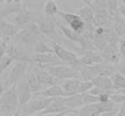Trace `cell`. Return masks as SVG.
<instances>
[{"instance_id": "1", "label": "cell", "mask_w": 125, "mask_h": 116, "mask_svg": "<svg viewBox=\"0 0 125 116\" xmlns=\"http://www.w3.org/2000/svg\"><path fill=\"white\" fill-rule=\"evenodd\" d=\"M42 35L35 22H31L25 27L20 29L13 38V42L24 47L29 52L32 51L34 46L39 41L42 40Z\"/></svg>"}, {"instance_id": "2", "label": "cell", "mask_w": 125, "mask_h": 116, "mask_svg": "<svg viewBox=\"0 0 125 116\" xmlns=\"http://www.w3.org/2000/svg\"><path fill=\"white\" fill-rule=\"evenodd\" d=\"M19 106L16 86H12L2 93L0 97V113L1 116H9L16 112Z\"/></svg>"}, {"instance_id": "3", "label": "cell", "mask_w": 125, "mask_h": 116, "mask_svg": "<svg viewBox=\"0 0 125 116\" xmlns=\"http://www.w3.org/2000/svg\"><path fill=\"white\" fill-rule=\"evenodd\" d=\"M34 22L38 25L40 32L44 37L49 38L52 39V41L59 39L56 21L53 17L46 16L45 14H40L37 16Z\"/></svg>"}, {"instance_id": "4", "label": "cell", "mask_w": 125, "mask_h": 116, "mask_svg": "<svg viewBox=\"0 0 125 116\" xmlns=\"http://www.w3.org/2000/svg\"><path fill=\"white\" fill-rule=\"evenodd\" d=\"M39 68L44 69L50 73L55 79L60 80H67L71 79H79L78 72L70 66L65 65L60 66H39Z\"/></svg>"}, {"instance_id": "5", "label": "cell", "mask_w": 125, "mask_h": 116, "mask_svg": "<svg viewBox=\"0 0 125 116\" xmlns=\"http://www.w3.org/2000/svg\"><path fill=\"white\" fill-rule=\"evenodd\" d=\"M52 101V98L34 96L33 99H31L26 104L22 106V113L27 115L39 114L42 112Z\"/></svg>"}, {"instance_id": "6", "label": "cell", "mask_w": 125, "mask_h": 116, "mask_svg": "<svg viewBox=\"0 0 125 116\" xmlns=\"http://www.w3.org/2000/svg\"><path fill=\"white\" fill-rule=\"evenodd\" d=\"M52 49L53 53L63 64H67L75 66L78 62V56L73 52L62 46L58 42L52 41Z\"/></svg>"}, {"instance_id": "7", "label": "cell", "mask_w": 125, "mask_h": 116, "mask_svg": "<svg viewBox=\"0 0 125 116\" xmlns=\"http://www.w3.org/2000/svg\"><path fill=\"white\" fill-rule=\"evenodd\" d=\"M6 55L10 57L13 61L15 60L16 62L22 61V62L31 63V58H30L31 54H29L28 51L11 40L7 45Z\"/></svg>"}, {"instance_id": "8", "label": "cell", "mask_w": 125, "mask_h": 116, "mask_svg": "<svg viewBox=\"0 0 125 116\" xmlns=\"http://www.w3.org/2000/svg\"><path fill=\"white\" fill-rule=\"evenodd\" d=\"M27 64L28 63L22 61H18L15 63L8 79L4 82V87H7V89L12 86H16L19 81L25 78V75L27 72Z\"/></svg>"}, {"instance_id": "9", "label": "cell", "mask_w": 125, "mask_h": 116, "mask_svg": "<svg viewBox=\"0 0 125 116\" xmlns=\"http://www.w3.org/2000/svg\"><path fill=\"white\" fill-rule=\"evenodd\" d=\"M100 55L105 63H109L113 66H116L120 61H124L122 59L117 44H108L101 52Z\"/></svg>"}, {"instance_id": "10", "label": "cell", "mask_w": 125, "mask_h": 116, "mask_svg": "<svg viewBox=\"0 0 125 116\" xmlns=\"http://www.w3.org/2000/svg\"><path fill=\"white\" fill-rule=\"evenodd\" d=\"M58 16L61 17V19L65 21V23H67L68 25L67 27L69 29H71L72 31H75V32L81 34L82 31L85 29V23L80 19L77 15L73 14L71 12H64V11L60 10Z\"/></svg>"}, {"instance_id": "11", "label": "cell", "mask_w": 125, "mask_h": 116, "mask_svg": "<svg viewBox=\"0 0 125 116\" xmlns=\"http://www.w3.org/2000/svg\"><path fill=\"white\" fill-rule=\"evenodd\" d=\"M31 62L36 63L38 66H60L65 65L57 58L54 53H32L31 54Z\"/></svg>"}, {"instance_id": "12", "label": "cell", "mask_w": 125, "mask_h": 116, "mask_svg": "<svg viewBox=\"0 0 125 116\" xmlns=\"http://www.w3.org/2000/svg\"><path fill=\"white\" fill-rule=\"evenodd\" d=\"M13 21L15 23L14 25L18 27V29L20 30L28 25L30 23L33 22L34 17L31 11L29 10V8L26 6V4H23L22 8L15 14Z\"/></svg>"}, {"instance_id": "13", "label": "cell", "mask_w": 125, "mask_h": 116, "mask_svg": "<svg viewBox=\"0 0 125 116\" xmlns=\"http://www.w3.org/2000/svg\"><path fill=\"white\" fill-rule=\"evenodd\" d=\"M104 61L102 60L100 53L96 52H88L85 53L81 54V57H78V62L77 65L72 68H75L80 66H93L95 65L103 63Z\"/></svg>"}, {"instance_id": "14", "label": "cell", "mask_w": 125, "mask_h": 116, "mask_svg": "<svg viewBox=\"0 0 125 116\" xmlns=\"http://www.w3.org/2000/svg\"><path fill=\"white\" fill-rule=\"evenodd\" d=\"M16 93H17L19 106H22L25 104H26L31 99V96H32V93L27 85V83L25 82V79H21L16 85Z\"/></svg>"}, {"instance_id": "15", "label": "cell", "mask_w": 125, "mask_h": 116, "mask_svg": "<svg viewBox=\"0 0 125 116\" xmlns=\"http://www.w3.org/2000/svg\"><path fill=\"white\" fill-rule=\"evenodd\" d=\"M33 96H40V97H46V98H58V97H68L73 94L67 93L61 88V86L58 85H52L51 87H47L46 89L41 90L40 92H38L32 94Z\"/></svg>"}, {"instance_id": "16", "label": "cell", "mask_w": 125, "mask_h": 116, "mask_svg": "<svg viewBox=\"0 0 125 116\" xmlns=\"http://www.w3.org/2000/svg\"><path fill=\"white\" fill-rule=\"evenodd\" d=\"M71 13L77 15L81 20L85 23L87 27H93L92 22L94 19V12L88 5L86 4L85 6L81 8H73L71 9Z\"/></svg>"}, {"instance_id": "17", "label": "cell", "mask_w": 125, "mask_h": 116, "mask_svg": "<svg viewBox=\"0 0 125 116\" xmlns=\"http://www.w3.org/2000/svg\"><path fill=\"white\" fill-rule=\"evenodd\" d=\"M64 105L68 112L76 114L77 110H79L80 108L84 106L81 94L76 93V94H73V95L68 96V97H65Z\"/></svg>"}, {"instance_id": "18", "label": "cell", "mask_w": 125, "mask_h": 116, "mask_svg": "<svg viewBox=\"0 0 125 116\" xmlns=\"http://www.w3.org/2000/svg\"><path fill=\"white\" fill-rule=\"evenodd\" d=\"M65 111H67V110L64 105V98L58 97V98H53L52 101L42 112H40V114H60V113L65 112Z\"/></svg>"}, {"instance_id": "19", "label": "cell", "mask_w": 125, "mask_h": 116, "mask_svg": "<svg viewBox=\"0 0 125 116\" xmlns=\"http://www.w3.org/2000/svg\"><path fill=\"white\" fill-rule=\"evenodd\" d=\"M33 73L42 87H49L52 85H55V79L44 69L39 68L38 70L35 69Z\"/></svg>"}, {"instance_id": "20", "label": "cell", "mask_w": 125, "mask_h": 116, "mask_svg": "<svg viewBox=\"0 0 125 116\" xmlns=\"http://www.w3.org/2000/svg\"><path fill=\"white\" fill-rule=\"evenodd\" d=\"M19 30L14 24H10L4 19H0V33L3 39H13Z\"/></svg>"}, {"instance_id": "21", "label": "cell", "mask_w": 125, "mask_h": 116, "mask_svg": "<svg viewBox=\"0 0 125 116\" xmlns=\"http://www.w3.org/2000/svg\"><path fill=\"white\" fill-rule=\"evenodd\" d=\"M93 86L95 87H98L100 89L104 90V91L110 92L111 94L112 93H119V92L115 91L113 88V84L111 81L110 78L108 77H104V76H96L93 80L91 81Z\"/></svg>"}, {"instance_id": "22", "label": "cell", "mask_w": 125, "mask_h": 116, "mask_svg": "<svg viewBox=\"0 0 125 116\" xmlns=\"http://www.w3.org/2000/svg\"><path fill=\"white\" fill-rule=\"evenodd\" d=\"M93 68H94L97 76H104V77L110 78L111 76H113L115 73H117L115 66L109 65L105 62L95 65V66H93Z\"/></svg>"}, {"instance_id": "23", "label": "cell", "mask_w": 125, "mask_h": 116, "mask_svg": "<svg viewBox=\"0 0 125 116\" xmlns=\"http://www.w3.org/2000/svg\"><path fill=\"white\" fill-rule=\"evenodd\" d=\"M22 5L23 4L21 1H13V0L6 1L5 5L0 11V19H3L8 15L16 14L22 8Z\"/></svg>"}, {"instance_id": "24", "label": "cell", "mask_w": 125, "mask_h": 116, "mask_svg": "<svg viewBox=\"0 0 125 116\" xmlns=\"http://www.w3.org/2000/svg\"><path fill=\"white\" fill-rule=\"evenodd\" d=\"M112 29L120 39L124 38L125 34V19L117 12L112 18Z\"/></svg>"}, {"instance_id": "25", "label": "cell", "mask_w": 125, "mask_h": 116, "mask_svg": "<svg viewBox=\"0 0 125 116\" xmlns=\"http://www.w3.org/2000/svg\"><path fill=\"white\" fill-rule=\"evenodd\" d=\"M24 79H25V82L27 83V85L29 87L30 90H31L32 94L41 91L42 86L39 83V81H38L37 78H36L35 74H34V73H33V71L26 72Z\"/></svg>"}, {"instance_id": "26", "label": "cell", "mask_w": 125, "mask_h": 116, "mask_svg": "<svg viewBox=\"0 0 125 116\" xmlns=\"http://www.w3.org/2000/svg\"><path fill=\"white\" fill-rule=\"evenodd\" d=\"M80 83H81V79H71L65 80L62 86H61V87L66 93H70V94H76V93H78Z\"/></svg>"}, {"instance_id": "27", "label": "cell", "mask_w": 125, "mask_h": 116, "mask_svg": "<svg viewBox=\"0 0 125 116\" xmlns=\"http://www.w3.org/2000/svg\"><path fill=\"white\" fill-rule=\"evenodd\" d=\"M110 79H111V81H112L114 90L119 92V93H124V88H125L124 75L116 73L113 75V76L110 77Z\"/></svg>"}, {"instance_id": "28", "label": "cell", "mask_w": 125, "mask_h": 116, "mask_svg": "<svg viewBox=\"0 0 125 116\" xmlns=\"http://www.w3.org/2000/svg\"><path fill=\"white\" fill-rule=\"evenodd\" d=\"M59 28H60L61 32L66 36V38L68 39L69 40H71L73 42H76V43H79L80 42V40H81V34L80 33L72 31L71 29H69L68 27H67V25H62V24L59 25Z\"/></svg>"}, {"instance_id": "29", "label": "cell", "mask_w": 125, "mask_h": 116, "mask_svg": "<svg viewBox=\"0 0 125 116\" xmlns=\"http://www.w3.org/2000/svg\"><path fill=\"white\" fill-rule=\"evenodd\" d=\"M60 10L54 0H47L45 2L44 5V14L49 17H55L59 14Z\"/></svg>"}, {"instance_id": "30", "label": "cell", "mask_w": 125, "mask_h": 116, "mask_svg": "<svg viewBox=\"0 0 125 116\" xmlns=\"http://www.w3.org/2000/svg\"><path fill=\"white\" fill-rule=\"evenodd\" d=\"M32 53L45 54V53H53L52 47L44 40L39 41L32 49Z\"/></svg>"}, {"instance_id": "31", "label": "cell", "mask_w": 125, "mask_h": 116, "mask_svg": "<svg viewBox=\"0 0 125 116\" xmlns=\"http://www.w3.org/2000/svg\"><path fill=\"white\" fill-rule=\"evenodd\" d=\"M95 107L97 109V112L100 115L104 114H108V113L113 112L115 109V105L112 102L108 101L105 102V103H95Z\"/></svg>"}, {"instance_id": "32", "label": "cell", "mask_w": 125, "mask_h": 116, "mask_svg": "<svg viewBox=\"0 0 125 116\" xmlns=\"http://www.w3.org/2000/svg\"><path fill=\"white\" fill-rule=\"evenodd\" d=\"M93 45H94L95 50L100 51V52H102V50L106 47V46L108 45L106 39L104 37V34L102 36H94L93 39Z\"/></svg>"}, {"instance_id": "33", "label": "cell", "mask_w": 125, "mask_h": 116, "mask_svg": "<svg viewBox=\"0 0 125 116\" xmlns=\"http://www.w3.org/2000/svg\"><path fill=\"white\" fill-rule=\"evenodd\" d=\"M119 1L117 0H108L107 1V11L108 16L112 19L117 12H118Z\"/></svg>"}, {"instance_id": "34", "label": "cell", "mask_w": 125, "mask_h": 116, "mask_svg": "<svg viewBox=\"0 0 125 116\" xmlns=\"http://www.w3.org/2000/svg\"><path fill=\"white\" fill-rule=\"evenodd\" d=\"M81 97H82V100H83L84 105H92V104H95L99 102L98 96L92 95L88 93H81Z\"/></svg>"}, {"instance_id": "35", "label": "cell", "mask_w": 125, "mask_h": 116, "mask_svg": "<svg viewBox=\"0 0 125 116\" xmlns=\"http://www.w3.org/2000/svg\"><path fill=\"white\" fill-rule=\"evenodd\" d=\"M12 62H13V60L11 59L10 57L7 56L6 54L0 58V76L4 73V71Z\"/></svg>"}, {"instance_id": "36", "label": "cell", "mask_w": 125, "mask_h": 116, "mask_svg": "<svg viewBox=\"0 0 125 116\" xmlns=\"http://www.w3.org/2000/svg\"><path fill=\"white\" fill-rule=\"evenodd\" d=\"M125 100V95L124 93H115L109 94V101L115 104H123L124 103Z\"/></svg>"}, {"instance_id": "37", "label": "cell", "mask_w": 125, "mask_h": 116, "mask_svg": "<svg viewBox=\"0 0 125 116\" xmlns=\"http://www.w3.org/2000/svg\"><path fill=\"white\" fill-rule=\"evenodd\" d=\"M93 87H94V86H93L91 81L81 80V83H80V86H79V89H78V93H88L90 89H92Z\"/></svg>"}, {"instance_id": "38", "label": "cell", "mask_w": 125, "mask_h": 116, "mask_svg": "<svg viewBox=\"0 0 125 116\" xmlns=\"http://www.w3.org/2000/svg\"><path fill=\"white\" fill-rule=\"evenodd\" d=\"M117 46H118L119 52H120V55L122 57V59L124 60V55H125V39L124 38H122L120 39L117 43Z\"/></svg>"}, {"instance_id": "39", "label": "cell", "mask_w": 125, "mask_h": 116, "mask_svg": "<svg viewBox=\"0 0 125 116\" xmlns=\"http://www.w3.org/2000/svg\"><path fill=\"white\" fill-rule=\"evenodd\" d=\"M99 102L100 103H105V102L109 101V94L108 93H101L98 95Z\"/></svg>"}, {"instance_id": "40", "label": "cell", "mask_w": 125, "mask_h": 116, "mask_svg": "<svg viewBox=\"0 0 125 116\" xmlns=\"http://www.w3.org/2000/svg\"><path fill=\"white\" fill-rule=\"evenodd\" d=\"M118 12L122 17H123V18H124V16H125V3H124V1H123L121 4H119V5H118Z\"/></svg>"}, {"instance_id": "41", "label": "cell", "mask_w": 125, "mask_h": 116, "mask_svg": "<svg viewBox=\"0 0 125 116\" xmlns=\"http://www.w3.org/2000/svg\"><path fill=\"white\" fill-rule=\"evenodd\" d=\"M3 93H4V85H3L2 79H1V76H0V97H1Z\"/></svg>"}, {"instance_id": "42", "label": "cell", "mask_w": 125, "mask_h": 116, "mask_svg": "<svg viewBox=\"0 0 125 116\" xmlns=\"http://www.w3.org/2000/svg\"><path fill=\"white\" fill-rule=\"evenodd\" d=\"M51 114H34L33 116H50Z\"/></svg>"}, {"instance_id": "43", "label": "cell", "mask_w": 125, "mask_h": 116, "mask_svg": "<svg viewBox=\"0 0 125 116\" xmlns=\"http://www.w3.org/2000/svg\"><path fill=\"white\" fill-rule=\"evenodd\" d=\"M12 116H23V115H22V114H21L19 112H18V111H17V112H15L14 114H13Z\"/></svg>"}, {"instance_id": "44", "label": "cell", "mask_w": 125, "mask_h": 116, "mask_svg": "<svg viewBox=\"0 0 125 116\" xmlns=\"http://www.w3.org/2000/svg\"><path fill=\"white\" fill-rule=\"evenodd\" d=\"M2 41H3V37H2V35H1V33H0V44L2 43Z\"/></svg>"}, {"instance_id": "45", "label": "cell", "mask_w": 125, "mask_h": 116, "mask_svg": "<svg viewBox=\"0 0 125 116\" xmlns=\"http://www.w3.org/2000/svg\"><path fill=\"white\" fill-rule=\"evenodd\" d=\"M77 116H78V115H77Z\"/></svg>"}]
</instances>
